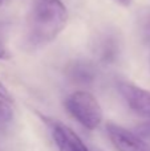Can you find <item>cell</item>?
Returning <instances> with one entry per match:
<instances>
[{"mask_svg": "<svg viewBox=\"0 0 150 151\" xmlns=\"http://www.w3.org/2000/svg\"><path fill=\"white\" fill-rule=\"evenodd\" d=\"M13 121L12 104L0 99V133L5 131Z\"/></svg>", "mask_w": 150, "mask_h": 151, "instance_id": "obj_6", "label": "cell"}, {"mask_svg": "<svg viewBox=\"0 0 150 151\" xmlns=\"http://www.w3.org/2000/svg\"><path fill=\"white\" fill-rule=\"evenodd\" d=\"M71 76L73 77L74 81H79V82H90L93 80V70L90 66L85 65V64H76V65L72 68Z\"/></svg>", "mask_w": 150, "mask_h": 151, "instance_id": "obj_7", "label": "cell"}, {"mask_svg": "<svg viewBox=\"0 0 150 151\" xmlns=\"http://www.w3.org/2000/svg\"><path fill=\"white\" fill-rule=\"evenodd\" d=\"M68 11L61 0H36L28 15V40L36 47L49 44L65 28Z\"/></svg>", "mask_w": 150, "mask_h": 151, "instance_id": "obj_1", "label": "cell"}, {"mask_svg": "<svg viewBox=\"0 0 150 151\" xmlns=\"http://www.w3.org/2000/svg\"><path fill=\"white\" fill-rule=\"evenodd\" d=\"M0 99H3V101H7V102H11L12 104L13 98L12 96H11L9 90H8V88L3 83V81L0 80Z\"/></svg>", "mask_w": 150, "mask_h": 151, "instance_id": "obj_8", "label": "cell"}, {"mask_svg": "<svg viewBox=\"0 0 150 151\" xmlns=\"http://www.w3.org/2000/svg\"><path fill=\"white\" fill-rule=\"evenodd\" d=\"M118 4L124 5V7H129L130 4H132V0H116Z\"/></svg>", "mask_w": 150, "mask_h": 151, "instance_id": "obj_11", "label": "cell"}, {"mask_svg": "<svg viewBox=\"0 0 150 151\" xmlns=\"http://www.w3.org/2000/svg\"><path fill=\"white\" fill-rule=\"evenodd\" d=\"M106 131L117 151H150V145L145 139L117 123L108 122Z\"/></svg>", "mask_w": 150, "mask_h": 151, "instance_id": "obj_3", "label": "cell"}, {"mask_svg": "<svg viewBox=\"0 0 150 151\" xmlns=\"http://www.w3.org/2000/svg\"><path fill=\"white\" fill-rule=\"evenodd\" d=\"M118 91L129 109L137 115L150 121V91L132 82L122 81L118 83Z\"/></svg>", "mask_w": 150, "mask_h": 151, "instance_id": "obj_4", "label": "cell"}, {"mask_svg": "<svg viewBox=\"0 0 150 151\" xmlns=\"http://www.w3.org/2000/svg\"><path fill=\"white\" fill-rule=\"evenodd\" d=\"M47 122L58 151H89L82 139L69 126L56 119H48Z\"/></svg>", "mask_w": 150, "mask_h": 151, "instance_id": "obj_5", "label": "cell"}, {"mask_svg": "<svg viewBox=\"0 0 150 151\" xmlns=\"http://www.w3.org/2000/svg\"><path fill=\"white\" fill-rule=\"evenodd\" d=\"M11 58V52L0 42V60H8Z\"/></svg>", "mask_w": 150, "mask_h": 151, "instance_id": "obj_10", "label": "cell"}, {"mask_svg": "<svg viewBox=\"0 0 150 151\" xmlns=\"http://www.w3.org/2000/svg\"><path fill=\"white\" fill-rule=\"evenodd\" d=\"M3 4V0H0V5H1Z\"/></svg>", "mask_w": 150, "mask_h": 151, "instance_id": "obj_12", "label": "cell"}, {"mask_svg": "<svg viewBox=\"0 0 150 151\" xmlns=\"http://www.w3.org/2000/svg\"><path fill=\"white\" fill-rule=\"evenodd\" d=\"M64 105L69 114L88 130H96L104 119L100 102L87 90H77L69 94Z\"/></svg>", "mask_w": 150, "mask_h": 151, "instance_id": "obj_2", "label": "cell"}, {"mask_svg": "<svg viewBox=\"0 0 150 151\" xmlns=\"http://www.w3.org/2000/svg\"><path fill=\"white\" fill-rule=\"evenodd\" d=\"M100 151H101V150H100Z\"/></svg>", "mask_w": 150, "mask_h": 151, "instance_id": "obj_13", "label": "cell"}, {"mask_svg": "<svg viewBox=\"0 0 150 151\" xmlns=\"http://www.w3.org/2000/svg\"><path fill=\"white\" fill-rule=\"evenodd\" d=\"M138 130H140V134L142 137H145V138H150V121L149 122H146L145 125L140 126Z\"/></svg>", "mask_w": 150, "mask_h": 151, "instance_id": "obj_9", "label": "cell"}]
</instances>
